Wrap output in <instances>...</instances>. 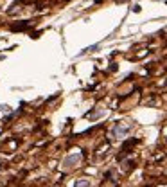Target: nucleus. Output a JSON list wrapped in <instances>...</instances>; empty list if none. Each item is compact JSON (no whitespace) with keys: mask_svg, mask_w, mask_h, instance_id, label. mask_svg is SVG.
I'll list each match as a JSON object with an SVG mask.
<instances>
[{"mask_svg":"<svg viewBox=\"0 0 167 187\" xmlns=\"http://www.w3.org/2000/svg\"><path fill=\"white\" fill-rule=\"evenodd\" d=\"M128 129H130V126H126V124H122V122H119V124H115V128H113V135H115V137H124L126 133H128Z\"/></svg>","mask_w":167,"mask_h":187,"instance_id":"f257e3e1","label":"nucleus"},{"mask_svg":"<svg viewBox=\"0 0 167 187\" xmlns=\"http://www.w3.org/2000/svg\"><path fill=\"white\" fill-rule=\"evenodd\" d=\"M23 4H31V2H40V0H22Z\"/></svg>","mask_w":167,"mask_h":187,"instance_id":"7ed1b4c3","label":"nucleus"},{"mask_svg":"<svg viewBox=\"0 0 167 187\" xmlns=\"http://www.w3.org/2000/svg\"><path fill=\"white\" fill-rule=\"evenodd\" d=\"M34 25V22H23V23H18V25H13V31H23V29H29Z\"/></svg>","mask_w":167,"mask_h":187,"instance_id":"f03ea898","label":"nucleus"}]
</instances>
